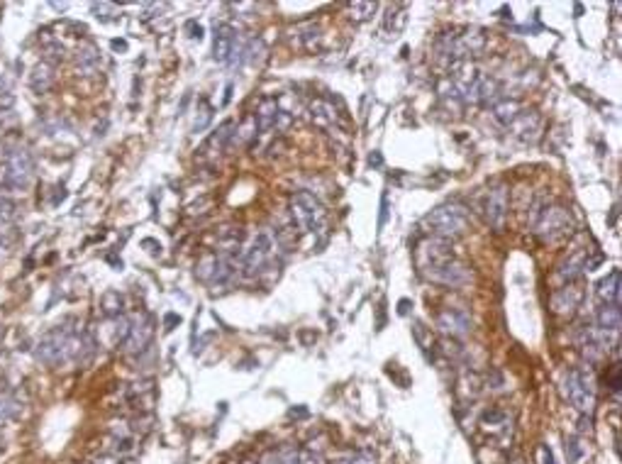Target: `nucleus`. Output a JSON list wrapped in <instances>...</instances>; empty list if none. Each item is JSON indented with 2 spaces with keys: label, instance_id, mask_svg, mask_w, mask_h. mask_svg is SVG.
<instances>
[{
  "label": "nucleus",
  "instance_id": "1",
  "mask_svg": "<svg viewBox=\"0 0 622 464\" xmlns=\"http://www.w3.org/2000/svg\"><path fill=\"white\" fill-rule=\"evenodd\" d=\"M37 359L49 367L71 362H86L88 354L93 352V342L76 327L56 325L49 330L40 342H37Z\"/></svg>",
  "mask_w": 622,
  "mask_h": 464
},
{
  "label": "nucleus",
  "instance_id": "2",
  "mask_svg": "<svg viewBox=\"0 0 622 464\" xmlns=\"http://www.w3.org/2000/svg\"><path fill=\"white\" fill-rule=\"evenodd\" d=\"M486 46V35L478 27H469L461 35H454V32H444V35L437 40L435 49L437 56H440L444 64H456V62H469L471 56H476L481 49Z\"/></svg>",
  "mask_w": 622,
  "mask_h": 464
},
{
  "label": "nucleus",
  "instance_id": "3",
  "mask_svg": "<svg viewBox=\"0 0 622 464\" xmlns=\"http://www.w3.org/2000/svg\"><path fill=\"white\" fill-rule=\"evenodd\" d=\"M425 225L437 237L454 240V237H461L469 232V210L461 203H444L427 215Z\"/></svg>",
  "mask_w": 622,
  "mask_h": 464
},
{
  "label": "nucleus",
  "instance_id": "4",
  "mask_svg": "<svg viewBox=\"0 0 622 464\" xmlns=\"http://www.w3.org/2000/svg\"><path fill=\"white\" fill-rule=\"evenodd\" d=\"M291 215H293V227L300 232H318L325 225V205L310 191H298L291 198Z\"/></svg>",
  "mask_w": 622,
  "mask_h": 464
},
{
  "label": "nucleus",
  "instance_id": "5",
  "mask_svg": "<svg viewBox=\"0 0 622 464\" xmlns=\"http://www.w3.org/2000/svg\"><path fill=\"white\" fill-rule=\"evenodd\" d=\"M573 232L571 213L562 205H546L535 220V235L544 242H559Z\"/></svg>",
  "mask_w": 622,
  "mask_h": 464
},
{
  "label": "nucleus",
  "instance_id": "6",
  "mask_svg": "<svg viewBox=\"0 0 622 464\" xmlns=\"http://www.w3.org/2000/svg\"><path fill=\"white\" fill-rule=\"evenodd\" d=\"M0 171H3V186L22 191L35 179V159L27 149H10Z\"/></svg>",
  "mask_w": 622,
  "mask_h": 464
},
{
  "label": "nucleus",
  "instance_id": "7",
  "mask_svg": "<svg viewBox=\"0 0 622 464\" xmlns=\"http://www.w3.org/2000/svg\"><path fill=\"white\" fill-rule=\"evenodd\" d=\"M564 393L581 413H591L596 406V381L588 369H571L564 381Z\"/></svg>",
  "mask_w": 622,
  "mask_h": 464
},
{
  "label": "nucleus",
  "instance_id": "8",
  "mask_svg": "<svg viewBox=\"0 0 622 464\" xmlns=\"http://www.w3.org/2000/svg\"><path fill=\"white\" fill-rule=\"evenodd\" d=\"M273 257V237L268 232H259L254 235L249 250H244L242 255V269L247 276H261V271L266 269V264Z\"/></svg>",
  "mask_w": 622,
  "mask_h": 464
},
{
  "label": "nucleus",
  "instance_id": "9",
  "mask_svg": "<svg viewBox=\"0 0 622 464\" xmlns=\"http://www.w3.org/2000/svg\"><path fill=\"white\" fill-rule=\"evenodd\" d=\"M427 279L437 281V284H444V286H451V289H459V286L469 284L471 281V269L466 264H461L459 259H447L442 261V264H437L435 269L425 271Z\"/></svg>",
  "mask_w": 622,
  "mask_h": 464
},
{
  "label": "nucleus",
  "instance_id": "10",
  "mask_svg": "<svg viewBox=\"0 0 622 464\" xmlns=\"http://www.w3.org/2000/svg\"><path fill=\"white\" fill-rule=\"evenodd\" d=\"M154 335V320L149 316H137L135 320H130V332H127L125 342V352H142L144 347L152 342Z\"/></svg>",
  "mask_w": 622,
  "mask_h": 464
},
{
  "label": "nucleus",
  "instance_id": "11",
  "mask_svg": "<svg viewBox=\"0 0 622 464\" xmlns=\"http://www.w3.org/2000/svg\"><path fill=\"white\" fill-rule=\"evenodd\" d=\"M508 186H496L491 189L486 198V220L493 230H503L506 227V220H508Z\"/></svg>",
  "mask_w": 622,
  "mask_h": 464
},
{
  "label": "nucleus",
  "instance_id": "12",
  "mask_svg": "<svg viewBox=\"0 0 622 464\" xmlns=\"http://www.w3.org/2000/svg\"><path fill=\"white\" fill-rule=\"evenodd\" d=\"M437 327H440L444 335L451 337H464L471 332V318L466 311H459V308H447L437 316Z\"/></svg>",
  "mask_w": 622,
  "mask_h": 464
},
{
  "label": "nucleus",
  "instance_id": "13",
  "mask_svg": "<svg viewBox=\"0 0 622 464\" xmlns=\"http://www.w3.org/2000/svg\"><path fill=\"white\" fill-rule=\"evenodd\" d=\"M598 261H601L598 257L591 259V250H588V247H581L578 252H573L571 257L564 259V264L559 266V276H562L564 281H573V279H578L583 271H591Z\"/></svg>",
  "mask_w": 622,
  "mask_h": 464
},
{
  "label": "nucleus",
  "instance_id": "14",
  "mask_svg": "<svg viewBox=\"0 0 622 464\" xmlns=\"http://www.w3.org/2000/svg\"><path fill=\"white\" fill-rule=\"evenodd\" d=\"M508 130H510L517 139H522V142H535V139L539 137L542 120L535 110H520V115L508 125Z\"/></svg>",
  "mask_w": 622,
  "mask_h": 464
},
{
  "label": "nucleus",
  "instance_id": "15",
  "mask_svg": "<svg viewBox=\"0 0 622 464\" xmlns=\"http://www.w3.org/2000/svg\"><path fill=\"white\" fill-rule=\"evenodd\" d=\"M581 301H583V291L578 289V286L569 284L551 296V308H554L557 313H573L578 306H581Z\"/></svg>",
  "mask_w": 622,
  "mask_h": 464
},
{
  "label": "nucleus",
  "instance_id": "16",
  "mask_svg": "<svg viewBox=\"0 0 622 464\" xmlns=\"http://www.w3.org/2000/svg\"><path fill=\"white\" fill-rule=\"evenodd\" d=\"M310 118H313V123L318 125V128H334V125L339 123V115H337V110H334V105L327 101H322V98L310 103Z\"/></svg>",
  "mask_w": 622,
  "mask_h": 464
},
{
  "label": "nucleus",
  "instance_id": "17",
  "mask_svg": "<svg viewBox=\"0 0 622 464\" xmlns=\"http://www.w3.org/2000/svg\"><path fill=\"white\" fill-rule=\"evenodd\" d=\"M598 327H601L603 332H607V335L617 337V332H620V325H622V316H620V306H612V303H603L601 308H598Z\"/></svg>",
  "mask_w": 622,
  "mask_h": 464
},
{
  "label": "nucleus",
  "instance_id": "18",
  "mask_svg": "<svg viewBox=\"0 0 622 464\" xmlns=\"http://www.w3.org/2000/svg\"><path fill=\"white\" fill-rule=\"evenodd\" d=\"M276 115H279V101H276V98H264L257 108V115H254V118H257V128L261 130V132L273 130Z\"/></svg>",
  "mask_w": 622,
  "mask_h": 464
},
{
  "label": "nucleus",
  "instance_id": "19",
  "mask_svg": "<svg viewBox=\"0 0 622 464\" xmlns=\"http://www.w3.org/2000/svg\"><path fill=\"white\" fill-rule=\"evenodd\" d=\"M620 289H622L620 271L612 269L610 274H607L605 279L598 284V296H601L605 303H612V306H617V303H620Z\"/></svg>",
  "mask_w": 622,
  "mask_h": 464
},
{
  "label": "nucleus",
  "instance_id": "20",
  "mask_svg": "<svg viewBox=\"0 0 622 464\" xmlns=\"http://www.w3.org/2000/svg\"><path fill=\"white\" fill-rule=\"evenodd\" d=\"M520 110H522L520 103H517V101H510V98L493 103V118H496L501 125H506V128L512 123V120L517 118V115H520Z\"/></svg>",
  "mask_w": 622,
  "mask_h": 464
},
{
  "label": "nucleus",
  "instance_id": "21",
  "mask_svg": "<svg viewBox=\"0 0 622 464\" xmlns=\"http://www.w3.org/2000/svg\"><path fill=\"white\" fill-rule=\"evenodd\" d=\"M51 83H54V69H51L46 62L37 64L35 71H32V76H30V86L35 88L37 93H44L51 88Z\"/></svg>",
  "mask_w": 622,
  "mask_h": 464
},
{
  "label": "nucleus",
  "instance_id": "22",
  "mask_svg": "<svg viewBox=\"0 0 622 464\" xmlns=\"http://www.w3.org/2000/svg\"><path fill=\"white\" fill-rule=\"evenodd\" d=\"M300 449L295 445H284L279 449H271L266 457L261 459V464H295L298 462Z\"/></svg>",
  "mask_w": 622,
  "mask_h": 464
},
{
  "label": "nucleus",
  "instance_id": "23",
  "mask_svg": "<svg viewBox=\"0 0 622 464\" xmlns=\"http://www.w3.org/2000/svg\"><path fill=\"white\" fill-rule=\"evenodd\" d=\"M76 62H78V69H83V71H93V69L101 64V54H98L96 44H91V42H86V44H81V49H78V56H76Z\"/></svg>",
  "mask_w": 622,
  "mask_h": 464
},
{
  "label": "nucleus",
  "instance_id": "24",
  "mask_svg": "<svg viewBox=\"0 0 622 464\" xmlns=\"http://www.w3.org/2000/svg\"><path fill=\"white\" fill-rule=\"evenodd\" d=\"M101 308H103V313H105V316H110V318L120 316L122 296H120V293H117V291H107V293H103V298H101Z\"/></svg>",
  "mask_w": 622,
  "mask_h": 464
},
{
  "label": "nucleus",
  "instance_id": "25",
  "mask_svg": "<svg viewBox=\"0 0 622 464\" xmlns=\"http://www.w3.org/2000/svg\"><path fill=\"white\" fill-rule=\"evenodd\" d=\"M198 108H200V110H198V112H200V115H198L196 123H193V130H196V132H202V130L207 128V123L213 120V108H210V103H207L205 98H200Z\"/></svg>",
  "mask_w": 622,
  "mask_h": 464
},
{
  "label": "nucleus",
  "instance_id": "26",
  "mask_svg": "<svg viewBox=\"0 0 622 464\" xmlns=\"http://www.w3.org/2000/svg\"><path fill=\"white\" fill-rule=\"evenodd\" d=\"M349 12H352V20L364 22V20H369V17L376 12V3H352Z\"/></svg>",
  "mask_w": 622,
  "mask_h": 464
},
{
  "label": "nucleus",
  "instance_id": "27",
  "mask_svg": "<svg viewBox=\"0 0 622 464\" xmlns=\"http://www.w3.org/2000/svg\"><path fill=\"white\" fill-rule=\"evenodd\" d=\"M17 411H20V406L15 401H0V428L10 423L17 415Z\"/></svg>",
  "mask_w": 622,
  "mask_h": 464
},
{
  "label": "nucleus",
  "instance_id": "28",
  "mask_svg": "<svg viewBox=\"0 0 622 464\" xmlns=\"http://www.w3.org/2000/svg\"><path fill=\"white\" fill-rule=\"evenodd\" d=\"M257 118H254V115H247V120H244V125L242 128H239V135H237V139L239 142H249V139L254 137V135H257Z\"/></svg>",
  "mask_w": 622,
  "mask_h": 464
},
{
  "label": "nucleus",
  "instance_id": "29",
  "mask_svg": "<svg viewBox=\"0 0 622 464\" xmlns=\"http://www.w3.org/2000/svg\"><path fill=\"white\" fill-rule=\"evenodd\" d=\"M44 54H46V64H56V62H61V59H64V46L61 44H56V42H49V44L44 46Z\"/></svg>",
  "mask_w": 622,
  "mask_h": 464
},
{
  "label": "nucleus",
  "instance_id": "30",
  "mask_svg": "<svg viewBox=\"0 0 622 464\" xmlns=\"http://www.w3.org/2000/svg\"><path fill=\"white\" fill-rule=\"evenodd\" d=\"M295 464H325V459L320 457V454H315V452H310V449H300V454H298V462Z\"/></svg>",
  "mask_w": 622,
  "mask_h": 464
},
{
  "label": "nucleus",
  "instance_id": "31",
  "mask_svg": "<svg viewBox=\"0 0 622 464\" xmlns=\"http://www.w3.org/2000/svg\"><path fill=\"white\" fill-rule=\"evenodd\" d=\"M539 457L544 459V464H554V457H551V452H549V447H546V445H542V447H539Z\"/></svg>",
  "mask_w": 622,
  "mask_h": 464
},
{
  "label": "nucleus",
  "instance_id": "32",
  "mask_svg": "<svg viewBox=\"0 0 622 464\" xmlns=\"http://www.w3.org/2000/svg\"><path fill=\"white\" fill-rule=\"evenodd\" d=\"M188 30L193 32V35H191L193 40H200V37H202V27H200V25H196V22H188Z\"/></svg>",
  "mask_w": 622,
  "mask_h": 464
},
{
  "label": "nucleus",
  "instance_id": "33",
  "mask_svg": "<svg viewBox=\"0 0 622 464\" xmlns=\"http://www.w3.org/2000/svg\"><path fill=\"white\" fill-rule=\"evenodd\" d=\"M352 464H376L374 457H369V454H359V457L352 459Z\"/></svg>",
  "mask_w": 622,
  "mask_h": 464
},
{
  "label": "nucleus",
  "instance_id": "34",
  "mask_svg": "<svg viewBox=\"0 0 622 464\" xmlns=\"http://www.w3.org/2000/svg\"><path fill=\"white\" fill-rule=\"evenodd\" d=\"M230 98H232V83H230L227 88H225V98H223V105H227L230 103Z\"/></svg>",
  "mask_w": 622,
  "mask_h": 464
},
{
  "label": "nucleus",
  "instance_id": "35",
  "mask_svg": "<svg viewBox=\"0 0 622 464\" xmlns=\"http://www.w3.org/2000/svg\"><path fill=\"white\" fill-rule=\"evenodd\" d=\"M112 49H127L125 42H112Z\"/></svg>",
  "mask_w": 622,
  "mask_h": 464
},
{
  "label": "nucleus",
  "instance_id": "36",
  "mask_svg": "<svg viewBox=\"0 0 622 464\" xmlns=\"http://www.w3.org/2000/svg\"><path fill=\"white\" fill-rule=\"evenodd\" d=\"M332 464H352V459H339V462H332Z\"/></svg>",
  "mask_w": 622,
  "mask_h": 464
},
{
  "label": "nucleus",
  "instance_id": "37",
  "mask_svg": "<svg viewBox=\"0 0 622 464\" xmlns=\"http://www.w3.org/2000/svg\"><path fill=\"white\" fill-rule=\"evenodd\" d=\"M512 464H522V462H520V459H517V462H512Z\"/></svg>",
  "mask_w": 622,
  "mask_h": 464
}]
</instances>
